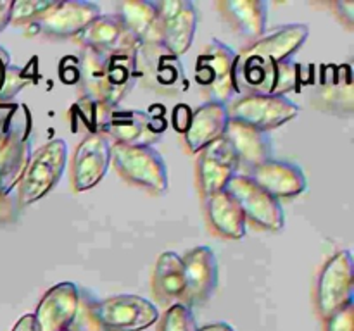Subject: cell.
<instances>
[{"instance_id":"6da1fadb","label":"cell","mask_w":354,"mask_h":331,"mask_svg":"<svg viewBox=\"0 0 354 331\" xmlns=\"http://www.w3.org/2000/svg\"><path fill=\"white\" fill-rule=\"evenodd\" d=\"M235 92L239 95H275L299 90L301 66L290 61L275 62L242 48L234 68Z\"/></svg>"},{"instance_id":"7a4b0ae2","label":"cell","mask_w":354,"mask_h":331,"mask_svg":"<svg viewBox=\"0 0 354 331\" xmlns=\"http://www.w3.org/2000/svg\"><path fill=\"white\" fill-rule=\"evenodd\" d=\"M66 162L68 143L61 138H54L33 152L17 183V205L28 207L47 197L61 181Z\"/></svg>"},{"instance_id":"3957f363","label":"cell","mask_w":354,"mask_h":331,"mask_svg":"<svg viewBox=\"0 0 354 331\" xmlns=\"http://www.w3.org/2000/svg\"><path fill=\"white\" fill-rule=\"evenodd\" d=\"M111 162L128 183L161 195L168 190V169L165 159L147 145L111 143Z\"/></svg>"},{"instance_id":"277c9868","label":"cell","mask_w":354,"mask_h":331,"mask_svg":"<svg viewBox=\"0 0 354 331\" xmlns=\"http://www.w3.org/2000/svg\"><path fill=\"white\" fill-rule=\"evenodd\" d=\"M92 319L104 331H142L158 323L159 310L140 295H114L90 307Z\"/></svg>"},{"instance_id":"5b68a950","label":"cell","mask_w":354,"mask_h":331,"mask_svg":"<svg viewBox=\"0 0 354 331\" xmlns=\"http://www.w3.org/2000/svg\"><path fill=\"white\" fill-rule=\"evenodd\" d=\"M137 76L138 83L161 95H176L189 88L182 61L162 43L137 48Z\"/></svg>"},{"instance_id":"8992f818","label":"cell","mask_w":354,"mask_h":331,"mask_svg":"<svg viewBox=\"0 0 354 331\" xmlns=\"http://www.w3.org/2000/svg\"><path fill=\"white\" fill-rule=\"evenodd\" d=\"M237 52L221 40H211L197 55L194 76L201 88L206 90L209 100L227 106L237 97L234 83V68Z\"/></svg>"},{"instance_id":"52a82bcc","label":"cell","mask_w":354,"mask_h":331,"mask_svg":"<svg viewBox=\"0 0 354 331\" xmlns=\"http://www.w3.org/2000/svg\"><path fill=\"white\" fill-rule=\"evenodd\" d=\"M227 112L230 121H237L268 133L296 119L299 106L289 97L239 95L227 103Z\"/></svg>"},{"instance_id":"ba28073f","label":"cell","mask_w":354,"mask_h":331,"mask_svg":"<svg viewBox=\"0 0 354 331\" xmlns=\"http://www.w3.org/2000/svg\"><path fill=\"white\" fill-rule=\"evenodd\" d=\"M165 112L118 109L111 107L100 126V133L107 140L121 145H147L152 147L166 131Z\"/></svg>"},{"instance_id":"9c48e42d","label":"cell","mask_w":354,"mask_h":331,"mask_svg":"<svg viewBox=\"0 0 354 331\" xmlns=\"http://www.w3.org/2000/svg\"><path fill=\"white\" fill-rule=\"evenodd\" d=\"M354 302L353 255L349 250L335 252L324 264L317 281L315 303L320 317L327 319Z\"/></svg>"},{"instance_id":"30bf717a","label":"cell","mask_w":354,"mask_h":331,"mask_svg":"<svg viewBox=\"0 0 354 331\" xmlns=\"http://www.w3.org/2000/svg\"><path fill=\"white\" fill-rule=\"evenodd\" d=\"M31 154V114L26 106H17L10 123V133L0 148V190L12 193L30 162Z\"/></svg>"},{"instance_id":"8fae6325","label":"cell","mask_w":354,"mask_h":331,"mask_svg":"<svg viewBox=\"0 0 354 331\" xmlns=\"http://www.w3.org/2000/svg\"><path fill=\"white\" fill-rule=\"evenodd\" d=\"M225 190L237 200L245 219L252 224L266 231H280L286 226L282 202L266 193L248 174H235Z\"/></svg>"},{"instance_id":"7c38bea8","label":"cell","mask_w":354,"mask_h":331,"mask_svg":"<svg viewBox=\"0 0 354 331\" xmlns=\"http://www.w3.org/2000/svg\"><path fill=\"white\" fill-rule=\"evenodd\" d=\"M102 14L95 2L86 0H61L54 9L38 23L30 24L38 34L50 40H68L78 38L97 17Z\"/></svg>"},{"instance_id":"4fadbf2b","label":"cell","mask_w":354,"mask_h":331,"mask_svg":"<svg viewBox=\"0 0 354 331\" xmlns=\"http://www.w3.org/2000/svg\"><path fill=\"white\" fill-rule=\"evenodd\" d=\"M162 26V45L176 57L187 54L196 37L199 12L192 0L156 2Z\"/></svg>"},{"instance_id":"5bb4252c","label":"cell","mask_w":354,"mask_h":331,"mask_svg":"<svg viewBox=\"0 0 354 331\" xmlns=\"http://www.w3.org/2000/svg\"><path fill=\"white\" fill-rule=\"evenodd\" d=\"M111 164V141L102 133H88L76 147L71 161L75 192H86L99 185Z\"/></svg>"},{"instance_id":"9a60e30c","label":"cell","mask_w":354,"mask_h":331,"mask_svg":"<svg viewBox=\"0 0 354 331\" xmlns=\"http://www.w3.org/2000/svg\"><path fill=\"white\" fill-rule=\"evenodd\" d=\"M239 168L237 155L225 137L204 147L197 159V183L204 199L223 192Z\"/></svg>"},{"instance_id":"2e32d148","label":"cell","mask_w":354,"mask_h":331,"mask_svg":"<svg viewBox=\"0 0 354 331\" xmlns=\"http://www.w3.org/2000/svg\"><path fill=\"white\" fill-rule=\"evenodd\" d=\"M185 295L183 305H201L207 302L218 286V259L206 245H199L182 257Z\"/></svg>"},{"instance_id":"e0dca14e","label":"cell","mask_w":354,"mask_h":331,"mask_svg":"<svg viewBox=\"0 0 354 331\" xmlns=\"http://www.w3.org/2000/svg\"><path fill=\"white\" fill-rule=\"evenodd\" d=\"M78 310V286L71 281H62L45 292L33 316L40 331H64L75 323Z\"/></svg>"},{"instance_id":"ac0fdd59","label":"cell","mask_w":354,"mask_h":331,"mask_svg":"<svg viewBox=\"0 0 354 331\" xmlns=\"http://www.w3.org/2000/svg\"><path fill=\"white\" fill-rule=\"evenodd\" d=\"M249 178L277 200L294 199L306 192L308 179L299 166L270 159L249 171Z\"/></svg>"},{"instance_id":"d6986e66","label":"cell","mask_w":354,"mask_h":331,"mask_svg":"<svg viewBox=\"0 0 354 331\" xmlns=\"http://www.w3.org/2000/svg\"><path fill=\"white\" fill-rule=\"evenodd\" d=\"M138 83L137 48L102 54V103L118 107Z\"/></svg>"},{"instance_id":"ffe728a7","label":"cell","mask_w":354,"mask_h":331,"mask_svg":"<svg viewBox=\"0 0 354 331\" xmlns=\"http://www.w3.org/2000/svg\"><path fill=\"white\" fill-rule=\"evenodd\" d=\"M225 23L241 38L254 43L266 33L268 3L265 0H220L216 2Z\"/></svg>"},{"instance_id":"44dd1931","label":"cell","mask_w":354,"mask_h":331,"mask_svg":"<svg viewBox=\"0 0 354 331\" xmlns=\"http://www.w3.org/2000/svg\"><path fill=\"white\" fill-rule=\"evenodd\" d=\"M116 16L135 41L140 45L162 43V26L156 2L123 0L116 3Z\"/></svg>"},{"instance_id":"7402d4cb","label":"cell","mask_w":354,"mask_h":331,"mask_svg":"<svg viewBox=\"0 0 354 331\" xmlns=\"http://www.w3.org/2000/svg\"><path fill=\"white\" fill-rule=\"evenodd\" d=\"M75 40L80 41L82 48H90L99 54L138 48V43L131 38L116 14H100Z\"/></svg>"},{"instance_id":"603a6c76","label":"cell","mask_w":354,"mask_h":331,"mask_svg":"<svg viewBox=\"0 0 354 331\" xmlns=\"http://www.w3.org/2000/svg\"><path fill=\"white\" fill-rule=\"evenodd\" d=\"M227 124L228 112L225 103L207 100L192 110V121L187 133L183 134L190 154H199L204 147L223 137Z\"/></svg>"},{"instance_id":"cb8c5ba5","label":"cell","mask_w":354,"mask_h":331,"mask_svg":"<svg viewBox=\"0 0 354 331\" xmlns=\"http://www.w3.org/2000/svg\"><path fill=\"white\" fill-rule=\"evenodd\" d=\"M322 83L318 86L317 103L324 112H335L339 116L353 114V76L351 66H324Z\"/></svg>"},{"instance_id":"d4e9b609","label":"cell","mask_w":354,"mask_h":331,"mask_svg":"<svg viewBox=\"0 0 354 331\" xmlns=\"http://www.w3.org/2000/svg\"><path fill=\"white\" fill-rule=\"evenodd\" d=\"M223 137L234 148L239 159V166H244L249 171L273 159V143L265 131L228 119Z\"/></svg>"},{"instance_id":"484cf974","label":"cell","mask_w":354,"mask_h":331,"mask_svg":"<svg viewBox=\"0 0 354 331\" xmlns=\"http://www.w3.org/2000/svg\"><path fill=\"white\" fill-rule=\"evenodd\" d=\"M310 37V26L304 23H290L266 31L254 43L245 45V50L263 55L275 62L290 61L292 55L304 45Z\"/></svg>"},{"instance_id":"4316f807","label":"cell","mask_w":354,"mask_h":331,"mask_svg":"<svg viewBox=\"0 0 354 331\" xmlns=\"http://www.w3.org/2000/svg\"><path fill=\"white\" fill-rule=\"evenodd\" d=\"M206 216L214 233L228 240H241L245 234L248 219L237 200L223 190L206 197Z\"/></svg>"},{"instance_id":"83f0119b","label":"cell","mask_w":354,"mask_h":331,"mask_svg":"<svg viewBox=\"0 0 354 331\" xmlns=\"http://www.w3.org/2000/svg\"><path fill=\"white\" fill-rule=\"evenodd\" d=\"M152 292L159 302L178 303L185 295L182 257L175 252H162L152 271ZM182 303V302H180Z\"/></svg>"},{"instance_id":"f1b7e54d","label":"cell","mask_w":354,"mask_h":331,"mask_svg":"<svg viewBox=\"0 0 354 331\" xmlns=\"http://www.w3.org/2000/svg\"><path fill=\"white\" fill-rule=\"evenodd\" d=\"M57 0H17L10 6V24L30 26L44 19L55 7Z\"/></svg>"},{"instance_id":"f546056e","label":"cell","mask_w":354,"mask_h":331,"mask_svg":"<svg viewBox=\"0 0 354 331\" xmlns=\"http://www.w3.org/2000/svg\"><path fill=\"white\" fill-rule=\"evenodd\" d=\"M192 309L183 303H173L166 309L161 319V331H197Z\"/></svg>"},{"instance_id":"4dcf8cb0","label":"cell","mask_w":354,"mask_h":331,"mask_svg":"<svg viewBox=\"0 0 354 331\" xmlns=\"http://www.w3.org/2000/svg\"><path fill=\"white\" fill-rule=\"evenodd\" d=\"M30 83V78H26V71L17 66L10 64L6 69V76H3L2 88H0V100L2 102H12L14 97Z\"/></svg>"},{"instance_id":"1f68e13d","label":"cell","mask_w":354,"mask_h":331,"mask_svg":"<svg viewBox=\"0 0 354 331\" xmlns=\"http://www.w3.org/2000/svg\"><path fill=\"white\" fill-rule=\"evenodd\" d=\"M327 331H354V302L325 319Z\"/></svg>"},{"instance_id":"d6a6232c","label":"cell","mask_w":354,"mask_h":331,"mask_svg":"<svg viewBox=\"0 0 354 331\" xmlns=\"http://www.w3.org/2000/svg\"><path fill=\"white\" fill-rule=\"evenodd\" d=\"M59 78L66 85H76L80 81V61L75 55H68L59 62Z\"/></svg>"},{"instance_id":"836d02e7","label":"cell","mask_w":354,"mask_h":331,"mask_svg":"<svg viewBox=\"0 0 354 331\" xmlns=\"http://www.w3.org/2000/svg\"><path fill=\"white\" fill-rule=\"evenodd\" d=\"M19 216V205L17 200L12 199L10 193H6L0 190V224L14 223Z\"/></svg>"},{"instance_id":"e575fe53","label":"cell","mask_w":354,"mask_h":331,"mask_svg":"<svg viewBox=\"0 0 354 331\" xmlns=\"http://www.w3.org/2000/svg\"><path fill=\"white\" fill-rule=\"evenodd\" d=\"M190 121H192V109L183 102L176 103L171 112V126L175 128V131L185 134L190 126Z\"/></svg>"},{"instance_id":"d590c367","label":"cell","mask_w":354,"mask_h":331,"mask_svg":"<svg viewBox=\"0 0 354 331\" xmlns=\"http://www.w3.org/2000/svg\"><path fill=\"white\" fill-rule=\"evenodd\" d=\"M332 12L348 30L354 28V2L353 0H335L330 3Z\"/></svg>"},{"instance_id":"8d00e7d4","label":"cell","mask_w":354,"mask_h":331,"mask_svg":"<svg viewBox=\"0 0 354 331\" xmlns=\"http://www.w3.org/2000/svg\"><path fill=\"white\" fill-rule=\"evenodd\" d=\"M10 331H40V328H38L33 314H24L16 321Z\"/></svg>"},{"instance_id":"74e56055","label":"cell","mask_w":354,"mask_h":331,"mask_svg":"<svg viewBox=\"0 0 354 331\" xmlns=\"http://www.w3.org/2000/svg\"><path fill=\"white\" fill-rule=\"evenodd\" d=\"M10 6L9 0H0V33L10 24Z\"/></svg>"},{"instance_id":"f35d334b","label":"cell","mask_w":354,"mask_h":331,"mask_svg":"<svg viewBox=\"0 0 354 331\" xmlns=\"http://www.w3.org/2000/svg\"><path fill=\"white\" fill-rule=\"evenodd\" d=\"M17 106H19V103L2 102V100H0V123H3V121L9 119V117L16 112Z\"/></svg>"},{"instance_id":"ab89813d","label":"cell","mask_w":354,"mask_h":331,"mask_svg":"<svg viewBox=\"0 0 354 331\" xmlns=\"http://www.w3.org/2000/svg\"><path fill=\"white\" fill-rule=\"evenodd\" d=\"M9 66H10L9 52H7L3 47H0V88H2L3 76H6V69L9 68Z\"/></svg>"},{"instance_id":"60d3db41","label":"cell","mask_w":354,"mask_h":331,"mask_svg":"<svg viewBox=\"0 0 354 331\" xmlns=\"http://www.w3.org/2000/svg\"><path fill=\"white\" fill-rule=\"evenodd\" d=\"M197 331H235L234 326H230L228 323H213V324H206V326L199 328Z\"/></svg>"},{"instance_id":"b9f144b4","label":"cell","mask_w":354,"mask_h":331,"mask_svg":"<svg viewBox=\"0 0 354 331\" xmlns=\"http://www.w3.org/2000/svg\"><path fill=\"white\" fill-rule=\"evenodd\" d=\"M12 116H10L7 121H3V123H0V148H2V145L6 143L7 137H9V133H10V123H12Z\"/></svg>"},{"instance_id":"7bdbcfd3","label":"cell","mask_w":354,"mask_h":331,"mask_svg":"<svg viewBox=\"0 0 354 331\" xmlns=\"http://www.w3.org/2000/svg\"><path fill=\"white\" fill-rule=\"evenodd\" d=\"M64 331H71V330H64Z\"/></svg>"}]
</instances>
